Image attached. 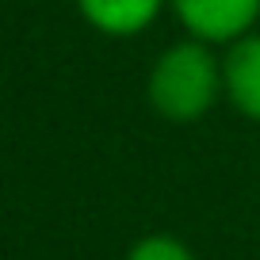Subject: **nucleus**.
Wrapping results in <instances>:
<instances>
[{"instance_id": "f03ea898", "label": "nucleus", "mask_w": 260, "mask_h": 260, "mask_svg": "<svg viewBox=\"0 0 260 260\" xmlns=\"http://www.w3.org/2000/svg\"><path fill=\"white\" fill-rule=\"evenodd\" d=\"M169 12L187 39H199L214 50L234 46L260 23V0H169Z\"/></svg>"}, {"instance_id": "f257e3e1", "label": "nucleus", "mask_w": 260, "mask_h": 260, "mask_svg": "<svg viewBox=\"0 0 260 260\" xmlns=\"http://www.w3.org/2000/svg\"><path fill=\"white\" fill-rule=\"evenodd\" d=\"M146 100L165 122H199L226 100L222 57L199 39H180L153 57L146 77Z\"/></svg>"}, {"instance_id": "20e7f679", "label": "nucleus", "mask_w": 260, "mask_h": 260, "mask_svg": "<svg viewBox=\"0 0 260 260\" xmlns=\"http://www.w3.org/2000/svg\"><path fill=\"white\" fill-rule=\"evenodd\" d=\"M73 4L84 23L104 39L146 35L169 8V0H73Z\"/></svg>"}, {"instance_id": "7ed1b4c3", "label": "nucleus", "mask_w": 260, "mask_h": 260, "mask_svg": "<svg viewBox=\"0 0 260 260\" xmlns=\"http://www.w3.org/2000/svg\"><path fill=\"white\" fill-rule=\"evenodd\" d=\"M222 84H226V104L241 119L260 122V31L226 46V54H222Z\"/></svg>"}, {"instance_id": "39448f33", "label": "nucleus", "mask_w": 260, "mask_h": 260, "mask_svg": "<svg viewBox=\"0 0 260 260\" xmlns=\"http://www.w3.org/2000/svg\"><path fill=\"white\" fill-rule=\"evenodd\" d=\"M122 260H199L195 249L176 234H146L126 249Z\"/></svg>"}]
</instances>
